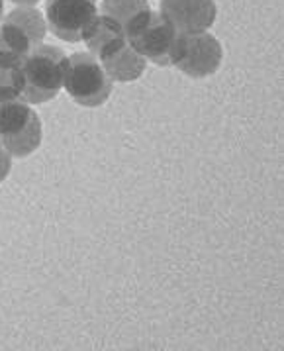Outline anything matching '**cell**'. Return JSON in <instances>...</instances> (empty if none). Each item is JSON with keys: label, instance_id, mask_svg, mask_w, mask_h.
<instances>
[{"label": "cell", "instance_id": "6da1fadb", "mask_svg": "<svg viewBox=\"0 0 284 351\" xmlns=\"http://www.w3.org/2000/svg\"><path fill=\"white\" fill-rule=\"evenodd\" d=\"M67 56L55 45H38L12 69L14 88L28 104L53 100L63 88Z\"/></svg>", "mask_w": 284, "mask_h": 351}, {"label": "cell", "instance_id": "7a4b0ae2", "mask_svg": "<svg viewBox=\"0 0 284 351\" xmlns=\"http://www.w3.org/2000/svg\"><path fill=\"white\" fill-rule=\"evenodd\" d=\"M42 120L20 90L0 86V143L12 157H28L42 145Z\"/></svg>", "mask_w": 284, "mask_h": 351}, {"label": "cell", "instance_id": "3957f363", "mask_svg": "<svg viewBox=\"0 0 284 351\" xmlns=\"http://www.w3.org/2000/svg\"><path fill=\"white\" fill-rule=\"evenodd\" d=\"M47 34L43 14L34 6H18L0 20V69H14Z\"/></svg>", "mask_w": 284, "mask_h": 351}, {"label": "cell", "instance_id": "277c9868", "mask_svg": "<svg viewBox=\"0 0 284 351\" xmlns=\"http://www.w3.org/2000/svg\"><path fill=\"white\" fill-rule=\"evenodd\" d=\"M128 43L147 61L159 67L170 65V57L179 40V32L161 12L145 10L124 28Z\"/></svg>", "mask_w": 284, "mask_h": 351}, {"label": "cell", "instance_id": "5b68a950", "mask_svg": "<svg viewBox=\"0 0 284 351\" xmlns=\"http://www.w3.org/2000/svg\"><path fill=\"white\" fill-rule=\"evenodd\" d=\"M63 86L77 104L94 108L110 99L114 81L102 69L92 53H73L67 57Z\"/></svg>", "mask_w": 284, "mask_h": 351}, {"label": "cell", "instance_id": "8992f818", "mask_svg": "<svg viewBox=\"0 0 284 351\" xmlns=\"http://www.w3.org/2000/svg\"><path fill=\"white\" fill-rule=\"evenodd\" d=\"M224 59L222 43L208 32L200 34H179L170 65L190 79H204L220 69Z\"/></svg>", "mask_w": 284, "mask_h": 351}, {"label": "cell", "instance_id": "52a82bcc", "mask_svg": "<svg viewBox=\"0 0 284 351\" xmlns=\"http://www.w3.org/2000/svg\"><path fill=\"white\" fill-rule=\"evenodd\" d=\"M99 14L94 0H45L47 29L63 42H81L86 26Z\"/></svg>", "mask_w": 284, "mask_h": 351}, {"label": "cell", "instance_id": "ba28073f", "mask_svg": "<svg viewBox=\"0 0 284 351\" xmlns=\"http://www.w3.org/2000/svg\"><path fill=\"white\" fill-rule=\"evenodd\" d=\"M159 12L179 34H200L212 28L218 8L214 0H161Z\"/></svg>", "mask_w": 284, "mask_h": 351}, {"label": "cell", "instance_id": "9c48e42d", "mask_svg": "<svg viewBox=\"0 0 284 351\" xmlns=\"http://www.w3.org/2000/svg\"><path fill=\"white\" fill-rule=\"evenodd\" d=\"M102 65V69L106 71V75L112 81L120 83H131L138 81L147 69V59H143L131 45L128 40L116 43L108 51H104L102 56L96 57Z\"/></svg>", "mask_w": 284, "mask_h": 351}, {"label": "cell", "instance_id": "30bf717a", "mask_svg": "<svg viewBox=\"0 0 284 351\" xmlns=\"http://www.w3.org/2000/svg\"><path fill=\"white\" fill-rule=\"evenodd\" d=\"M124 40H126L124 28L116 20L104 14L94 16L83 34V42L88 47V53H92L94 57H100L104 51H108L116 43Z\"/></svg>", "mask_w": 284, "mask_h": 351}, {"label": "cell", "instance_id": "8fae6325", "mask_svg": "<svg viewBox=\"0 0 284 351\" xmlns=\"http://www.w3.org/2000/svg\"><path fill=\"white\" fill-rule=\"evenodd\" d=\"M100 10L104 16L116 20L122 28H126L135 16L149 10V4L147 0H102Z\"/></svg>", "mask_w": 284, "mask_h": 351}, {"label": "cell", "instance_id": "7c38bea8", "mask_svg": "<svg viewBox=\"0 0 284 351\" xmlns=\"http://www.w3.org/2000/svg\"><path fill=\"white\" fill-rule=\"evenodd\" d=\"M10 169H12V155L8 154L4 149V145L0 143V183L8 177Z\"/></svg>", "mask_w": 284, "mask_h": 351}, {"label": "cell", "instance_id": "4fadbf2b", "mask_svg": "<svg viewBox=\"0 0 284 351\" xmlns=\"http://www.w3.org/2000/svg\"><path fill=\"white\" fill-rule=\"evenodd\" d=\"M2 84H10V86H14L12 69H0V86H2Z\"/></svg>", "mask_w": 284, "mask_h": 351}, {"label": "cell", "instance_id": "5bb4252c", "mask_svg": "<svg viewBox=\"0 0 284 351\" xmlns=\"http://www.w3.org/2000/svg\"><path fill=\"white\" fill-rule=\"evenodd\" d=\"M10 2H14L18 6H36L40 0H10Z\"/></svg>", "mask_w": 284, "mask_h": 351}, {"label": "cell", "instance_id": "9a60e30c", "mask_svg": "<svg viewBox=\"0 0 284 351\" xmlns=\"http://www.w3.org/2000/svg\"><path fill=\"white\" fill-rule=\"evenodd\" d=\"M4 18V0H0V20Z\"/></svg>", "mask_w": 284, "mask_h": 351}]
</instances>
